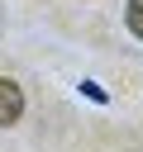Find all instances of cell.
Returning <instances> with one entry per match:
<instances>
[{"label":"cell","mask_w":143,"mask_h":152,"mask_svg":"<svg viewBox=\"0 0 143 152\" xmlns=\"http://www.w3.org/2000/svg\"><path fill=\"white\" fill-rule=\"evenodd\" d=\"M19 114H24V90L10 76H0V128H10Z\"/></svg>","instance_id":"cell-1"},{"label":"cell","mask_w":143,"mask_h":152,"mask_svg":"<svg viewBox=\"0 0 143 152\" xmlns=\"http://www.w3.org/2000/svg\"><path fill=\"white\" fill-rule=\"evenodd\" d=\"M129 28L133 38H143V0H129Z\"/></svg>","instance_id":"cell-2"}]
</instances>
